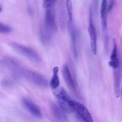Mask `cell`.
<instances>
[{
    "label": "cell",
    "instance_id": "obj_21",
    "mask_svg": "<svg viewBox=\"0 0 122 122\" xmlns=\"http://www.w3.org/2000/svg\"><path fill=\"white\" fill-rule=\"evenodd\" d=\"M121 91V94H122V88H121V91Z\"/></svg>",
    "mask_w": 122,
    "mask_h": 122
},
{
    "label": "cell",
    "instance_id": "obj_6",
    "mask_svg": "<svg viewBox=\"0 0 122 122\" xmlns=\"http://www.w3.org/2000/svg\"><path fill=\"white\" fill-rule=\"evenodd\" d=\"M89 25L88 27V32L90 37L91 47L94 55L97 53V35L95 26L93 24V12L89 8Z\"/></svg>",
    "mask_w": 122,
    "mask_h": 122
},
{
    "label": "cell",
    "instance_id": "obj_2",
    "mask_svg": "<svg viewBox=\"0 0 122 122\" xmlns=\"http://www.w3.org/2000/svg\"><path fill=\"white\" fill-rule=\"evenodd\" d=\"M10 46L17 52L29 59L30 60L37 63L41 62V58L33 49L16 42L10 43Z\"/></svg>",
    "mask_w": 122,
    "mask_h": 122
},
{
    "label": "cell",
    "instance_id": "obj_10",
    "mask_svg": "<svg viewBox=\"0 0 122 122\" xmlns=\"http://www.w3.org/2000/svg\"><path fill=\"white\" fill-rule=\"evenodd\" d=\"M108 13V4H107V0H102L101 5V19L102 33L108 32V27H107Z\"/></svg>",
    "mask_w": 122,
    "mask_h": 122
},
{
    "label": "cell",
    "instance_id": "obj_19",
    "mask_svg": "<svg viewBox=\"0 0 122 122\" xmlns=\"http://www.w3.org/2000/svg\"><path fill=\"white\" fill-rule=\"evenodd\" d=\"M12 83H11L10 81H5L3 83V85L4 87H10Z\"/></svg>",
    "mask_w": 122,
    "mask_h": 122
},
{
    "label": "cell",
    "instance_id": "obj_9",
    "mask_svg": "<svg viewBox=\"0 0 122 122\" xmlns=\"http://www.w3.org/2000/svg\"><path fill=\"white\" fill-rule=\"evenodd\" d=\"M62 73H63V77H64V79L65 81L67 86L72 91L76 92L77 91L76 84H75L73 78L72 76H71L70 69H69V67H68V66L66 64H64V66H63Z\"/></svg>",
    "mask_w": 122,
    "mask_h": 122
},
{
    "label": "cell",
    "instance_id": "obj_12",
    "mask_svg": "<svg viewBox=\"0 0 122 122\" xmlns=\"http://www.w3.org/2000/svg\"><path fill=\"white\" fill-rule=\"evenodd\" d=\"M51 111H52L54 116L57 118V119L60 121H67L66 116L64 112H63V110L59 106H57L54 104H52L51 105Z\"/></svg>",
    "mask_w": 122,
    "mask_h": 122
},
{
    "label": "cell",
    "instance_id": "obj_15",
    "mask_svg": "<svg viewBox=\"0 0 122 122\" xmlns=\"http://www.w3.org/2000/svg\"><path fill=\"white\" fill-rule=\"evenodd\" d=\"M66 7L69 20H73V5L71 0H66Z\"/></svg>",
    "mask_w": 122,
    "mask_h": 122
},
{
    "label": "cell",
    "instance_id": "obj_17",
    "mask_svg": "<svg viewBox=\"0 0 122 122\" xmlns=\"http://www.w3.org/2000/svg\"><path fill=\"white\" fill-rule=\"evenodd\" d=\"M56 1L57 0H43V5L45 9L54 7Z\"/></svg>",
    "mask_w": 122,
    "mask_h": 122
},
{
    "label": "cell",
    "instance_id": "obj_1",
    "mask_svg": "<svg viewBox=\"0 0 122 122\" xmlns=\"http://www.w3.org/2000/svg\"><path fill=\"white\" fill-rule=\"evenodd\" d=\"M54 95L57 100L59 107L64 113H72L75 112L71 105V99L63 88L53 89Z\"/></svg>",
    "mask_w": 122,
    "mask_h": 122
},
{
    "label": "cell",
    "instance_id": "obj_5",
    "mask_svg": "<svg viewBox=\"0 0 122 122\" xmlns=\"http://www.w3.org/2000/svg\"><path fill=\"white\" fill-rule=\"evenodd\" d=\"M71 105L75 112H76L83 122H92L94 121L91 114L84 105L73 100H71Z\"/></svg>",
    "mask_w": 122,
    "mask_h": 122
},
{
    "label": "cell",
    "instance_id": "obj_7",
    "mask_svg": "<svg viewBox=\"0 0 122 122\" xmlns=\"http://www.w3.org/2000/svg\"><path fill=\"white\" fill-rule=\"evenodd\" d=\"M22 104L25 108L33 116L36 118L42 117V114L39 107L30 100L27 98H23Z\"/></svg>",
    "mask_w": 122,
    "mask_h": 122
},
{
    "label": "cell",
    "instance_id": "obj_14",
    "mask_svg": "<svg viewBox=\"0 0 122 122\" xmlns=\"http://www.w3.org/2000/svg\"><path fill=\"white\" fill-rule=\"evenodd\" d=\"M114 91L116 96L119 98L120 95V74L119 68L114 70Z\"/></svg>",
    "mask_w": 122,
    "mask_h": 122
},
{
    "label": "cell",
    "instance_id": "obj_20",
    "mask_svg": "<svg viewBox=\"0 0 122 122\" xmlns=\"http://www.w3.org/2000/svg\"><path fill=\"white\" fill-rule=\"evenodd\" d=\"M2 6H1V5L0 4V13H1V11H2Z\"/></svg>",
    "mask_w": 122,
    "mask_h": 122
},
{
    "label": "cell",
    "instance_id": "obj_3",
    "mask_svg": "<svg viewBox=\"0 0 122 122\" xmlns=\"http://www.w3.org/2000/svg\"><path fill=\"white\" fill-rule=\"evenodd\" d=\"M45 27L46 34L45 39H48L50 35L57 32V26L56 23L54 7L46 8L45 16Z\"/></svg>",
    "mask_w": 122,
    "mask_h": 122
},
{
    "label": "cell",
    "instance_id": "obj_8",
    "mask_svg": "<svg viewBox=\"0 0 122 122\" xmlns=\"http://www.w3.org/2000/svg\"><path fill=\"white\" fill-rule=\"evenodd\" d=\"M68 30H69V34L71 38V46H72V51L73 55L75 57L77 56V35L76 32V27L74 25L73 20H69L68 21Z\"/></svg>",
    "mask_w": 122,
    "mask_h": 122
},
{
    "label": "cell",
    "instance_id": "obj_4",
    "mask_svg": "<svg viewBox=\"0 0 122 122\" xmlns=\"http://www.w3.org/2000/svg\"><path fill=\"white\" fill-rule=\"evenodd\" d=\"M21 76H23L29 81L38 86L45 88V87H47L48 86L47 80L42 75L38 73L22 69Z\"/></svg>",
    "mask_w": 122,
    "mask_h": 122
},
{
    "label": "cell",
    "instance_id": "obj_18",
    "mask_svg": "<svg viewBox=\"0 0 122 122\" xmlns=\"http://www.w3.org/2000/svg\"><path fill=\"white\" fill-rule=\"evenodd\" d=\"M113 6H114V1H111L109 4L108 5V12H110L111 10H112V9H113Z\"/></svg>",
    "mask_w": 122,
    "mask_h": 122
},
{
    "label": "cell",
    "instance_id": "obj_13",
    "mask_svg": "<svg viewBox=\"0 0 122 122\" xmlns=\"http://www.w3.org/2000/svg\"><path fill=\"white\" fill-rule=\"evenodd\" d=\"M58 71L59 68L57 66H55L52 70V76L50 81V86L52 89H56L59 87L60 79L58 77Z\"/></svg>",
    "mask_w": 122,
    "mask_h": 122
},
{
    "label": "cell",
    "instance_id": "obj_11",
    "mask_svg": "<svg viewBox=\"0 0 122 122\" xmlns=\"http://www.w3.org/2000/svg\"><path fill=\"white\" fill-rule=\"evenodd\" d=\"M108 65L114 70L118 69L120 66V62H119V58H118L117 45L116 41L115 40H114V42H113V50H112V54H111L110 60L108 63Z\"/></svg>",
    "mask_w": 122,
    "mask_h": 122
},
{
    "label": "cell",
    "instance_id": "obj_16",
    "mask_svg": "<svg viewBox=\"0 0 122 122\" xmlns=\"http://www.w3.org/2000/svg\"><path fill=\"white\" fill-rule=\"evenodd\" d=\"M11 30L12 29L10 26L5 24L0 23V33L7 34V33H10Z\"/></svg>",
    "mask_w": 122,
    "mask_h": 122
}]
</instances>
